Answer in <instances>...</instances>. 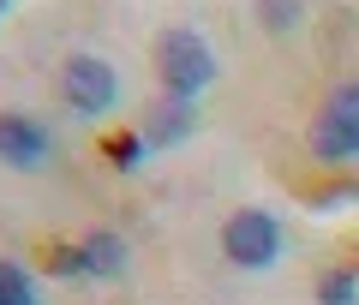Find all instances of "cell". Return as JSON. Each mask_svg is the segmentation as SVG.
Returning a JSON list of instances; mask_svg holds the SVG:
<instances>
[{"instance_id":"cell-1","label":"cell","mask_w":359,"mask_h":305,"mask_svg":"<svg viewBox=\"0 0 359 305\" xmlns=\"http://www.w3.org/2000/svg\"><path fill=\"white\" fill-rule=\"evenodd\" d=\"M156 72H162V90L174 102H198L210 84H216V54H210V42L198 36V30H186V25H174V30H162L156 36Z\"/></svg>"},{"instance_id":"cell-2","label":"cell","mask_w":359,"mask_h":305,"mask_svg":"<svg viewBox=\"0 0 359 305\" xmlns=\"http://www.w3.org/2000/svg\"><path fill=\"white\" fill-rule=\"evenodd\" d=\"M306 138H311V156H323V162H353L359 156V78L330 90V102H323V114L311 120Z\"/></svg>"},{"instance_id":"cell-3","label":"cell","mask_w":359,"mask_h":305,"mask_svg":"<svg viewBox=\"0 0 359 305\" xmlns=\"http://www.w3.org/2000/svg\"><path fill=\"white\" fill-rule=\"evenodd\" d=\"M222 252L233 269H269L282 257V222L269 210H233L222 222Z\"/></svg>"},{"instance_id":"cell-4","label":"cell","mask_w":359,"mask_h":305,"mask_svg":"<svg viewBox=\"0 0 359 305\" xmlns=\"http://www.w3.org/2000/svg\"><path fill=\"white\" fill-rule=\"evenodd\" d=\"M60 96H66L72 114L96 120V114H108V108L120 102V72L102 60V54H72V60L60 66Z\"/></svg>"},{"instance_id":"cell-5","label":"cell","mask_w":359,"mask_h":305,"mask_svg":"<svg viewBox=\"0 0 359 305\" xmlns=\"http://www.w3.org/2000/svg\"><path fill=\"white\" fill-rule=\"evenodd\" d=\"M48 156H54V132L42 126L36 114H18V108L0 114V162L6 168L36 174V168H48Z\"/></svg>"},{"instance_id":"cell-6","label":"cell","mask_w":359,"mask_h":305,"mask_svg":"<svg viewBox=\"0 0 359 305\" xmlns=\"http://www.w3.org/2000/svg\"><path fill=\"white\" fill-rule=\"evenodd\" d=\"M192 132H198L192 102H174V96H168V108H156V114L144 120V132H138V138L150 144V150H174V144H186Z\"/></svg>"},{"instance_id":"cell-7","label":"cell","mask_w":359,"mask_h":305,"mask_svg":"<svg viewBox=\"0 0 359 305\" xmlns=\"http://www.w3.org/2000/svg\"><path fill=\"white\" fill-rule=\"evenodd\" d=\"M78 252H84V276H96V281L126 276V240H120V233H90Z\"/></svg>"},{"instance_id":"cell-8","label":"cell","mask_w":359,"mask_h":305,"mask_svg":"<svg viewBox=\"0 0 359 305\" xmlns=\"http://www.w3.org/2000/svg\"><path fill=\"white\" fill-rule=\"evenodd\" d=\"M257 25L269 36H287V30L306 25V0H257Z\"/></svg>"},{"instance_id":"cell-9","label":"cell","mask_w":359,"mask_h":305,"mask_svg":"<svg viewBox=\"0 0 359 305\" xmlns=\"http://www.w3.org/2000/svg\"><path fill=\"white\" fill-rule=\"evenodd\" d=\"M318 305H359V269H330L318 281Z\"/></svg>"},{"instance_id":"cell-10","label":"cell","mask_w":359,"mask_h":305,"mask_svg":"<svg viewBox=\"0 0 359 305\" xmlns=\"http://www.w3.org/2000/svg\"><path fill=\"white\" fill-rule=\"evenodd\" d=\"M144 150H150L144 138H114V144H108V156H114L120 168H138V162H144Z\"/></svg>"},{"instance_id":"cell-11","label":"cell","mask_w":359,"mask_h":305,"mask_svg":"<svg viewBox=\"0 0 359 305\" xmlns=\"http://www.w3.org/2000/svg\"><path fill=\"white\" fill-rule=\"evenodd\" d=\"M0 305H36V299H0Z\"/></svg>"},{"instance_id":"cell-12","label":"cell","mask_w":359,"mask_h":305,"mask_svg":"<svg viewBox=\"0 0 359 305\" xmlns=\"http://www.w3.org/2000/svg\"><path fill=\"white\" fill-rule=\"evenodd\" d=\"M6 13H13V0H0V18H6Z\"/></svg>"}]
</instances>
